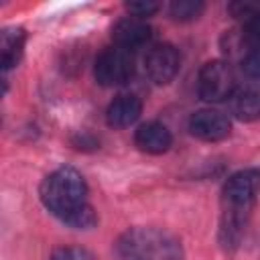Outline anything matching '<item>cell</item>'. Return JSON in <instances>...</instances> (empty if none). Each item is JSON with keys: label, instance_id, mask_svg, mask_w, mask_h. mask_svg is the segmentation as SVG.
I'll return each instance as SVG.
<instances>
[{"label": "cell", "instance_id": "obj_1", "mask_svg": "<svg viewBox=\"0 0 260 260\" xmlns=\"http://www.w3.org/2000/svg\"><path fill=\"white\" fill-rule=\"evenodd\" d=\"M87 195V185L81 173L71 167H61L53 171L41 185V201L43 205L63 221H67L73 213H77Z\"/></svg>", "mask_w": 260, "mask_h": 260}, {"label": "cell", "instance_id": "obj_2", "mask_svg": "<svg viewBox=\"0 0 260 260\" xmlns=\"http://www.w3.org/2000/svg\"><path fill=\"white\" fill-rule=\"evenodd\" d=\"M260 191V171L246 169L230 177V181L223 187V225L221 232L225 234V240L234 242L244 223L246 217L256 201V195Z\"/></svg>", "mask_w": 260, "mask_h": 260}, {"label": "cell", "instance_id": "obj_3", "mask_svg": "<svg viewBox=\"0 0 260 260\" xmlns=\"http://www.w3.org/2000/svg\"><path fill=\"white\" fill-rule=\"evenodd\" d=\"M120 260H181V242L158 228H134L116 242Z\"/></svg>", "mask_w": 260, "mask_h": 260}, {"label": "cell", "instance_id": "obj_4", "mask_svg": "<svg viewBox=\"0 0 260 260\" xmlns=\"http://www.w3.org/2000/svg\"><path fill=\"white\" fill-rule=\"evenodd\" d=\"M93 73H95L98 83H102L106 87H114V85H122V83L130 81V77L134 75L132 51L122 49L118 45L104 49L95 59Z\"/></svg>", "mask_w": 260, "mask_h": 260}, {"label": "cell", "instance_id": "obj_5", "mask_svg": "<svg viewBox=\"0 0 260 260\" xmlns=\"http://www.w3.org/2000/svg\"><path fill=\"white\" fill-rule=\"evenodd\" d=\"M234 71L225 61H209L201 67L197 79L199 98L205 102H223L230 100L234 93Z\"/></svg>", "mask_w": 260, "mask_h": 260}, {"label": "cell", "instance_id": "obj_6", "mask_svg": "<svg viewBox=\"0 0 260 260\" xmlns=\"http://www.w3.org/2000/svg\"><path fill=\"white\" fill-rule=\"evenodd\" d=\"M179 63H181L179 51H177L173 45H169V43L154 45V47L148 51L146 59H144L148 77H150L154 83H158V85L169 83V81L177 75Z\"/></svg>", "mask_w": 260, "mask_h": 260}, {"label": "cell", "instance_id": "obj_7", "mask_svg": "<svg viewBox=\"0 0 260 260\" xmlns=\"http://www.w3.org/2000/svg\"><path fill=\"white\" fill-rule=\"evenodd\" d=\"M230 120L225 114L217 110H199L189 118V130L193 136L205 142H217L223 140L230 134Z\"/></svg>", "mask_w": 260, "mask_h": 260}, {"label": "cell", "instance_id": "obj_8", "mask_svg": "<svg viewBox=\"0 0 260 260\" xmlns=\"http://www.w3.org/2000/svg\"><path fill=\"white\" fill-rule=\"evenodd\" d=\"M112 39L118 47L122 49H128V51H134L142 45L148 43L150 39V26L142 20V18H134V16H128V18H122L114 24L112 28Z\"/></svg>", "mask_w": 260, "mask_h": 260}, {"label": "cell", "instance_id": "obj_9", "mask_svg": "<svg viewBox=\"0 0 260 260\" xmlns=\"http://www.w3.org/2000/svg\"><path fill=\"white\" fill-rule=\"evenodd\" d=\"M134 142L140 150H144L148 154H162L171 148L173 136H171V130L165 124L146 122V124L138 126L136 134H134Z\"/></svg>", "mask_w": 260, "mask_h": 260}, {"label": "cell", "instance_id": "obj_10", "mask_svg": "<svg viewBox=\"0 0 260 260\" xmlns=\"http://www.w3.org/2000/svg\"><path fill=\"white\" fill-rule=\"evenodd\" d=\"M142 112V102L132 93H122L112 100L106 110V122L112 128H128L138 120Z\"/></svg>", "mask_w": 260, "mask_h": 260}, {"label": "cell", "instance_id": "obj_11", "mask_svg": "<svg viewBox=\"0 0 260 260\" xmlns=\"http://www.w3.org/2000/svg\"><path fill=\"white\" fill-rule=\"evenodd\" d=\"M232 114L242 122H254L260 118V91L258 89H240L230 98Z\"/></svg>", "mask_w": 260, "mask_h": 260}, {"label": "cell", "instance_id": "obj_12", "mask_svg": "<svg viewBox=\"0 0 260 260\" xmlns=\"http://www.w3.org/2000/svg\"><path fill=\"white\" fill-rule=\"evenodd\" d=\"M24 30L22 28H6L2 32L0 39V59H2V69L8 71L12 69L20 57H22V49H24Z\"/></svg>", "mask_w": 260, "mask_h": 260}, {"label": "cell", "instance_id": "obj_13", "mask_svg": "<svg viewBox=\"0 0 260 260\" xmlns=\"http://www.w3.org/2000/svg\"><path fill=\"white\" fill-rule=\"evenodd\" d=\"M203 2L199 0H175L171 4V14L177 20H193L203 12Z\"/></svg>", "mask_w": 260, "mask_h": 260}, {"label": "cell", "instance_id": "obj_14", "mask_svg": "<svg viewBox=\"0 0 260 260\" xmlns=\"http://www.w3.org/2000/svg\"><path fill=\"white\" fill-rule=\"evenodd\" d=\"M95 221H98L95 211H93V207L87 203V205H83L77 213H73L65 223L71 225V228H77V230H87V228H93Z\"/></svg>", "mask_w": 260, "mask_h": 260}, {"label": "cell", "instance_id": "obj_15", "mask_svg": "<svg viewBox=\"0 0 260 260\" xmlns=\"http://www.w3.org/2000/svg\"><path fill=\"white\" fill-rule=\"evenodd\" d=\"M126 10L134 16V18H146V16H152L156 10H158V4L152 2V0H138V2H128L126 4Z\"/></svg>", "mask_w": 260, "mask_h": 260}, {"label": "cell", "instance_id": "obj_16", "mask_svg": "<svg viewBox=\"0 0 260 260\" xmlns=\"http://www.w3.org/2000/svg\"><path fill=\"white\" fill-rule=\"evenodd\" d=\"M51 260H93L91 254L83 248H75V246H67V248H59L53 252Z\"/></svg>", "mask_w": 260, "mask_h": 260}, {"label": "cell", "instance_id": "obj_17", "mask_svg": "<svg viewBox=\"0 0 260 260\" xmlns=\"http://www.w3.org/2000/svg\"><path fill=\"white\" fill-rule=\"evenodd\" d=\"M230 12L236 18H244L246 22H250L254 16L260 14V6L258 4H250V2H234V4H230Z\"/></svg>", "mask_w": 260, "mask_h": 260}, {"label": "cell", "instance_id": "obj_18", "mask_svg": "<svg viewBox=\"0 0 260 260\" xmlns=\"http://www.w3.org/2000/svg\"><path fill=\"white\" fill-rule=\"evenodd\" d=\"M244 71L250 79H256L260 81V51H252L244 57Z\"/></svg>", "mask_w": 260, "mask_h": 260}, {"label": "cell", "instance_id": "obj_19", "mask_svg": "<svg viewBox=\"0 0 260 260\" xmlns=\"http://www.w3.org/2000/svg\"><path fill=\"white\" fill-rule=\"evenodd\" d=\"M248 37H250L254 43L260 45V14L254 16V18L248 22Z\"/></svg>", "mask_w": 260, "mask_h": 260}]
</instances>
